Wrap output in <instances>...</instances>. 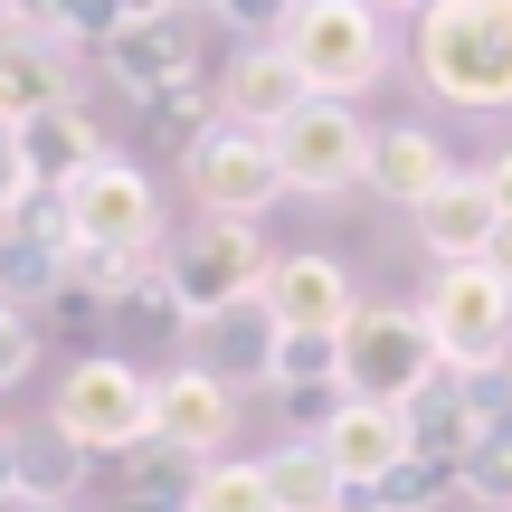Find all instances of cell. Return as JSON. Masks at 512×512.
<instances>
[{
    "label": "cell",
    "mask_w": 512,
    "mask_h": 512,
    "mask_svg": "<svg viewBox=\"0 0 512 512\" xmlns=\"http://www.w3.org/2000/svg\"><path fill=\"white\" fill-rule=\"evenodd\" d=\"M29 512V437H19V427L10 418H0V512Z\"/></svg>",
    "instance_id": "cell-31"
},
{
    "label": "cell",
    "mask_w": 512,
    "mask_h": 512,
    "mask_svg": "<svg viewBox=\"0 0 512 512\" xmlns=\"http://www.w3.org/2000/svg\"><path fill=\"white\" fill-rule=\"evenodd\" d=\"M67 219H76V247H114V256H152L162 238V190H152L143 162L105 152L86 181L67 190Z\"/></svg>",
    "instance_id": "cell-9"
},
{
    "label": "cell",
    "mask_w": 512,
    "mask_h": 512,
    "mask_svg": "<svg viewBox=\"0 0 512 512\" xmlns=\"http://www.w3.org/2000/svg\"><path fill=\"white\" fill-rule=\"evenodd\" d=\"M200 370H219L228 389H266V370H275V323L266 313H228V323H209V361Z\"/></svg>",
    "instance_id": "cell-22"
},
{
    "label": "cell",
    "mask_w": 512,
    "mask_h": 512,
    "mask_svg": "<svg viewBox=\"0 0 512 512\" xmlns=\"http://www.w3.org/2000/svg\"><path fill=\"white\" fill-rule=\"evenodd\" d=\"M408 228H418V247L437 256V266H484V247H494L503 228V200L484 171H456L446 190H427L418 209H408Z\"/></svg>",
    "instance_id": "cell-14"
},
{
    "label": "cell",
    "mask_w": 512,
    "mask_h": 512,
    "mask_svg": "<svg viewBox=\"0 0 512 512\" xmlns=\"http://www.w3.org/2000/svg\"><path fill=\"white\" fill-rule=\"evenodd\" d=\"M67 256H76V247H67ZM67 256L0 228V304H19V313H29V304H57V285H67Z\"/></svg>",
    "instance_id": "cell-23"
},
{
    "label": "cell",
    "mask_w": 512,
    "mask_h": 512,
    "mask_svg": "<svg viewBox=\"0 0 512 512\" xmlns=\"http://www.w3.org/2000/svg\"><path fill=\"white\" fill-rule=\"evenodd\" d=\"M266 266H275V247L256 238V219H200L181 247L162 256L171 304H181L190 332H209V323H228V313H247L256 285H266Z\"/></svg>",
    "instance_id": "cell-3"
},
{
    "label": "cell",
    "mask_w": 512,
    "mask_h": 512,
    "mask_svg": "<svg viewBox=\"0 0 512 512\" xmlns=\"http://www.w3.org/2000/svg\"><path fill=\"white\" fill-rule=\"evenodd\" d=\"M304 95H313L304 67H294L275 38H247V48L228 57V76H219V114H238V124H256V133H275Z\"/></svg>",
    "instance_id": "cell-15"
},
{
    "label": "cell",
    "mask_w": 512,
    "mask_h": 512,
    "mask_svg": "<svg viewBox=\"0 0 512 512\" xmlns=\"http://www.w3.org/2000/svg\"><path fill=\"white\" fill-rule=\"evenodd\" d=\"M256 313H266L275 332H332V342H342L351 313H361V285H351L342 256L294 247V256H275V266H266V285H256Z\"/></svg>",
    "instance_id": "cell-10"
},
{
    "label": "cell",
    "mask_w": 512,
    "mask_h": 512,
    "mask_svg": "<svg viewBox=\"0 0 512 512\" xmlns=\"http://www.w3.org/2000/svg\"><path fill=\"white\" fill-rule=\"evenodd\" d=\"M437 380H446V351H437V332L418 323V304H361L351 313V332H342V399L418 408Z\"/></svg>",
    "instance_id": "cell-2"
},
{
    "label": "cell",
    "mask_w": 512,
    "mask_h": 512,
    "mask_svg": "<svg viewBox=\"0 0 512 512\" xmlns=\"http://www.w3.org/2000/svg\"><path fill=\"white\" fill-rule=\"evenodd\" d=\"M0 228H10V238H38V247H57V256L76 247V219H67V190H19V209H10V219H0Z\"/></svg>",
    "instance_id": "cell-26"
},
{
    "label": "cell",
    "mask_w": 512,
    "mask_h": 512,
    "mask_svg": "<svg viewBox=\"0 0 512 512\" xmlns=\"http://www.w3.org/2000/svg\"><path fill=\"white\" fill-rule=\"evenodd\" d=\"M475 446H484V427H475V408H465L456 380H437L418 408H408V456H427V465H446V475H456Z\"/></svg>",
    "instance_id": "cell-19"
},
{
    "label": "cell",
    "mask_w": 512,
    "mask_h": 512,
    "mask_svg": "<svg viewBox=\"0 0 512 512\" xmlns=\"http://www.w3.org/2000/svg\"><path fill=\"white\" fill-rule=\"evenodd\" d=\"M124 512H162V503H124Z\"/></svg>",
    "instance_id": "cell-39"
},
{
    "label": "cell",
    "mask_w": 512,
    "mask_h": 512,
    "mask_svg": "<svg viewBox=\"0 0 512 512\" xmlns=\"http://www.w3.org/2000/svg\"><path fill=\"white\" fill-rule=\"evenodd\" d=\"M256 465H266V494H275V512H351V494L332 484V465H323V446H313V437L275 446V456H256Z\"/></svg>",
    "instance_id": "cell-21"
},
{
    "label": "cell",
    "mask_w": 512,
    "mask_h": 512,
    "mask_svg": "<svg viewBox=\"0 0 512 512\" xmlns=\"http://www.w3.org/2000/svg\"><path fill=\"white\" fill-rule=\"evenodd\" d=\"M95 162H105V143H95V124H86L76 95L19 124V171H29V190H76Z\"/></svg>",
    "instance_id": "cell-16"
},
{
    "label": "cell",
    "mask_w": 512,
    "mask_h": 512,
    "mask_svg": "<svg viewBox=\"0 0 512 512\" xmlns=\"http://www.w3.org/2000/svg\"><path fill=\"white\" fill-rule=\"evenodd\" d=\"M484 266H494V275H503V285H512V219L494 228V247H484Z\"/></svg>",
    "instance_id": "cell-34"
},
{
    "label": "cell",
    "mask_w": 512,
    "mask_h": 512,
    "mask_svg": "<svg viewBox=\"0 0 512 512\" xmlns=\"http://www.w3.org/2000/svg\"><path fill=\"white\" fill-rule=\"evenodd\" d=\"M48 105H67V57H48V48H29V38H0V124H29V114H48Z\"/></svg>",
    "instance_id": "cell-20"
},
{
    "label": "cell",
    "mask_w": 512,
    "mask_h": 512,
    "mask_svg": "<svg viewBox=\"0 0 512 512\" xmlns=\"http://www.w3.org/2000/svg\"><path fill=\"white\" fill-rule=\"evenodd\" d=\"M152 114H162V124H181V133H209V124H219V86H200V76H181L171 95H152Z\"/></svg>",
    "instance_id": "cell-27"
},
{
    "label": "cell",
    "mask_w": 512,
    "mask_h": 512,
    "mask_svg": "<svg viewBox=\"0 0 512 512\" xmlns=\"http://www.w3.org/2000/svg\"><path fill=\"white\" fill-rule=\"evenodd\" d=\"M114 465H124V494H133V503H152V494H162V475H171V465H181V456L143 437V446H133V456H114Z\"/></svg>",
    "instance_id": "cell-30"
},
{
    "label": "cell",
    "mask_w": 512,
    "mask_h": 512,
    "mask_svg": "<svg viewBox=\"0 0 512 512\" xmlns=\"http://www.w3.org/2000/svg\"><path fill=\"white\" fill-rule=\"evenodd\" d=\"M446 494H456V475L446 465H427V456H399L370 494H351V512H437Z\"/></svg>",
    "instance_id": "cell-24"
},
{
    "label": "cell",
    "mask_w": 512,
    "mask_h": 512,
    "mask_svg": "<svg viewBox=\"0 0 512 512\" xmlns=\"http://www.w3.org/2000/svg\"><path fill=\"white\" fill-rule=\"evenodd\" d=\"M209 19H228V29H256V38H285V19H294V0H219Z\"/></svg>",
    "instance_id": "cell-32"
},
{
    "label": "cell",
    "mask_w": 512,
    "mask_h": 512,
    "mask_svg": "<svg viewBox=\"0 0 512 512\" xmlns=\"http://www.w3.org/2000/svg\"><path fill=\"white\" fill-rule=\"evenodd\" d=\"M408 57H418V86L437 105L503 114L512 105V0H427L418 29H408Z\"/></svg>",
    "instance_id": "cell-1"
},
{
    "label": "cell",
    "mask_w": 512,
    "mask_h": 512,
    "mask_svg": "<svg viewBox=\"0 0 512 512\" xmlns=\"http://www.w3.org/2000/svg\"><path fill=\"white\" fill-rule=\"evenodd\" d=\"M266 143H275V181L304 190V200L351 190V181H361V162H370V124L342 105V95H304V105H294Z\"/></svg>",
    "instance_id": "cell-7"
},
{
    "label": "cell",
    "mask_w": 512,
    "mask_h": 512,
    "mask_svg": "<svg viewBox=\"0 0 512 512\" xmlns=\"http://www.w3.org/2000/svg\"><path fill=\"white\" fill-rule=\"evenodd\" d=\"M95 57H105V76L124 95H171L181 76H200V19L171 10V19H114L105 38H95Z\"/></svg>",
    "instance_id": "cell-12"
},
{
    "label": "cell",
    "mask_w": 512,
    "mask_h": 512,
    "mask_svg": "<svg viewBox=\"0 0 512 512\" xmlns=\"http://www.w3.org/2000/svg\"><path fill=\"white\" fill-rule=\"evenodd\" d=\"M313 446H323V465H332V484H342V494H370V484H380L389 465L408 456V408L332 399L323 427H313Z\"/></svg>",
    "instance_id": "cell-13"
},
{
    "label": "cell",
    "mask_w": 512,
    "mask_h": 512,
    "mask_svg": "<svg viewBox=\"0 0 512 512\" xmlns=\"http://www.w3.org/2000/svg\"><path fill=\"white\" fill-rule=\"evenodd\" d=\"M266 389H275L285 418H313V427H323V408L342 399V342H332V332H275ZM313 427H304V437H313Z\"/></svg>",
    "instance_id": "cell-18"
},
{
    "label": "cell",
    "mask_w": 512,
    "mask_h": 512,
    "mask_svg": "<svg viewBox=\"0 0 512 512\" xmlns=\"http://www.w3.org/2000/svg\"><path fill=\"white\" fill-rule=\"evenodd\" d=\"M418 323L437 332L446 380H475V370L512 361V285L494 266H437V285L418 294Z\"/></svg>",
    "instance_id": "cell-5"
},
{
    "label": "cell",
    "mask_w": 512,
    "mask_h": 512,
    "mask_svg": "<svg viewBox=\"0 0 512 512\" xmlns=\"http://www.w3.org/2000/svg\"><path fill=\"white\" fill-rule=\"evenodd\" d=\"M76 465H86V456H76L67 437H57V446H29V503H67V475H76Z\"/></svg>",
    "instance_id": "cell-29"
},
{
    "label": "cell",
    "mask_w": 512,
    "mask_h": 512,
    "mask_svg": "<svg viewBox=\"0 0 512 512\" xmlns=\"http://www.w3.org/2000/svg\"><path fill=\"white\" fill-rule=\"evenodd\" d=\"M29 512H76V503H29Z\"/></svg>",
    "instance_id": "cell-38"
},
{
    "label": "cell",
    "mask_w": 512,
    "mask_h": 512,
    "mask_svg": "<svg viewBox=\"0 0 512 512\" xmlns=\"http://www.w3.org/2000/svg\"><path fill=\"white\" fill-rule=\"evenodd\" d=\"M181 503H190V512H275L266 465H256V456H247V465H228V456H219V465H200Z\"/></svg>",
    "instance_id": "cell-25"
},
{
    "label": "cell",
    "mask_w": 512,
    "mask_h": 512,
    "mask_svg": "<svg viewBox=\"0 0 512 512\" xmlns=\"http://www.w3.org/2000/svg\"><path fill=\"white\" fill-rule=\"evenodd\" d=\"M29 370H38V323L19 304H0V389H19Z\"/></svg>",
    "instance_id": "cell-28"
},
{
    "label": "cell",
    "mask_w": 512,
    "mask_h": 512,
    "mask_svg": "<svg viewBox=\"0 0 512 512\" xmlns=\"http://www.w3.org/2000/svg\"><path fill=\"white\" fill-rule=\"evenodd\" d=\"M57 437L76 456H133L152 437V380L133 361H76L57 380Z\"/></svg>",
    "instance_id": "cell-6"
},
{
    "label": "cell",
    "mask_w": 512,
    "mask_h": 512,
    "mask_svg": "<svg viewBox=\"0 0 512 512\" xmlns=\"http://www.w3.org/2000/svg\"><path fill=\"white\" fill-rule=\"evenodd\" d=\"M19 190H29V171H19V133L0 124V219L19 209Z\"/></svg>",
    "instance_id": "cell-33"
},
{
    "label": "cell",
    "mask_w": 512,
    "mask_h": 512,
    "mask_svg": "<svg viewBox=\"0 0 512 512\" xmlns=\"http://www.w3.org/2000/svg\"><path fill=\"white\" fill-rule=\"evenodd\" d=\"M238 437V389L219 370H162L152 380V446H171L181 465H219V446Z\"/></svg>",
    "instance_id": "cell-11"
},
{
    "label": "cell",
    "mask_w": 512,
    "mask_h": 512,
    "mask_svg": "<svg viewBox=\"0 0 512 512\" xmlns=\"http://www.w3.org/2000/svg\"><path fill=\"white\" fill-rule=\"evenodd\" d=\"M370 10H427V0H370Z\"/></svg>",
    "instance_id": "cell-37"
},
{
    "label": "cell",
    "mask_w": 512,
    "mask_h": 512,
    "mask_svg": "<svg viewBox=\"0 0 512 512\" xmlns=\"http://www.w3.org/2000/svg\"><path fill=\"white\" fill-rule=\"evenodd\" d=\"M484 181H494V200H503V219H512V152H503V162H484Z\"/></svg>",
    "instance_id": "cell-36"
},
{
    "label": "cell",
    "mask_w": 512,
    "mask_h": 512,
    "mask_svg": "<svg viewBox=\"0 0 512 512\" xmlns=\"http://www.w3.org/2000/svg\"><path fill=\"white\" fill-rule=\"evenodd\" d=\"M181 171H190V190H200L209 219H256L266 200H285V181H275V143L256 124H238V114H219L209 133H190Z\"/></svg>",
    "instance_id": "cell-8"
},
{
    "label": "cell",
    "mask_w": 512,
    "mask_h": 512,
    "mask_svg": "<svg viewBox=\"0 0 512 512\" xmlns=\"http://www.w3.org/2000/svg\"><path fill=\"white\" fill-rule=\"evenodd\" d=\"M275 48L304 67L313 95H342L351 105V95H370L380 67H389V10H370V0H294Z\"/></svg>",
    "instance_id": "cell-4"
},
{
    "label": "cell",
    "mask_w": 512,
    "mask_h": 512,
    "mask_svg": "<svg viewBox=\"0 0 512 512\" xmlns=\"http://www.w3.org/2000/svg\"><path fill=\"white\" fill-rule=\"evenodd\" d=\"M361 181L380 190V200L418 209L427 190H446V181H456V152H446L427 124H389V133H370V162H361Z\"/></svg>",
    "instance_id": "cell-17"
},
{
    "label": "cell",
    "mask_w": 512,
    "mask_h": 512,
    "mask_svg": "<svg viewBox=\"0 0 512 512\" xmlns=\"http://www.w3.org/2000/svg\"><path fill=\"white\" fill-rule=\"evenodd\" d=\"M171 512H190V503H171Z\"/></svg>",
    "instance_id": "cell-40"
},
{
    "label": "cell",
    "mask_w": 512,
    "mask_h": 512,
    "mask_svg": "<svg viewBox=\"0 0 512 512\" xmlns=\"http://www.w3.org/2000/svg\"><path fill=\"white\" fill-rule=\"evenodd\" d=\"M181 0H114V19H171Z\"/></svg>",
    "instance_id": "cell-35"
}]
</instances>
